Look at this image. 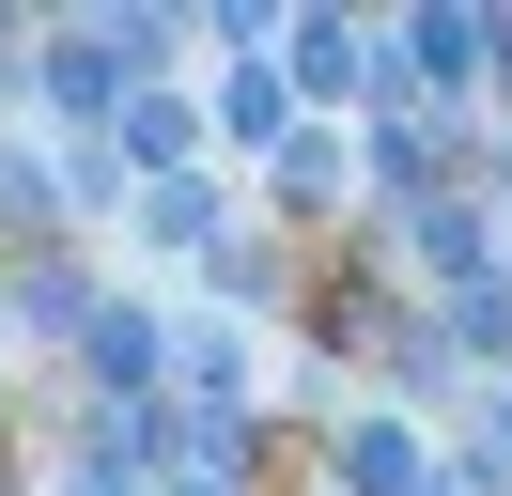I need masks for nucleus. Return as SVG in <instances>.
Returning <instances> with one entry per match:
<instances>
[{
  "label": "nucleus",
  "instance_id": "nucleus-1",
  "mask_svg": "<svg viewBox=\"0 0 512 496\" xmlns=\"http://www.w3.org/2000/svg\"><path fill=\"white\" fill-rule=\"evenodd\" d=\"M419 62H435V78H481V62H497V31H481V16H419Z\"/></svg>",
  "mask_w": 512,
  "mask_h": 496
},
{
  "label": "nucleus",
  "instance_id": "nucleus-2",
  "mask_svg": "<svg viewBox=\"0 0 512 496\" xmlns=\"http://www.w3.org/2000/svg\"><path fill=\"white\" fill-rule=\"evenodd\" d=\"M342 481H357V496H404L419 465H404V434H342Z\"/></svg>",
  "mask_w": 512,
  "mask_h": 496
}]
</instances>
